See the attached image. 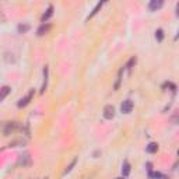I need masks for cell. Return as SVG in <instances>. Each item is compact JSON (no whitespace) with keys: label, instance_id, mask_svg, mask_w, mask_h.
I'll return each instance as SVG.
<instances>
[{"label":"cell","instance_id":"obj_1","mask_svg":"<svg viewBox=\"0 0 179 179\" xmlns=\"http://www.w3.org/2000/svg\"><path fill=\"white\" fill-rule=\"evenodd\" d=\"M34 90H31V91H29L28 94H27V95H25V97H24V98H21L20 99V102H18V108H24V106H27V105L29 104V102H31V99H32V97H34Z\"/></svg>","mask_w":179,"mask_h":179},{"label":"cell","instance_id":"obj_2","mask_svg":"<svg viewBox=\"0 0 179 179\" xmlns=\"http://www.w3.org/2000/svg\"><path fill=\"white\" fill-rule=\"evenodd\" d=\"M113 116H115V108L112 105H106L104 108V118L111 121V119H113Z\"/></svg>","mask_w":179,"mask_h":179},{"label":"cell","instance_id":"obj_3","mask_svg":"<svg viewBox=\"0 0 179 179\" xmlns=\"http://www.w3.org/2000/svg\"><path fill=\"white\" fill-rule=\"evenodd\" d=\"M17 129V123L16 122H9L4 125V129H3V133H4V136H9L10 133H13L14 130Z\"/></svg>","mask_w":179,"mask_h":179},{"label":"cell","instance_id":"obj_4","mask_svg":"<svg viewBox=\"0 0 179 179\" xmlns=\"http://www.w3.org/2000/svg\"><path fill=\"white\" fill-rule=\"evenodd\" d=\"M133 109V102L130 99H126V101H123V104L121 105V111L123 113H130Z\"/></svg>","mask_w":179,"mask_h":179},{"label":"cell","instance_id":"obj_5","mask_svg":"<svg viewBox=\"0 0 179 179\" xmlns=\"http://www.w3.org/2000/svg\"><path fill=\"white\" fill-rule=\"evenodd\" d=\"M162 0H151L150 4H148V9H150L151 11H157L158 9H161L162 7Z\"/></svg>","mask_w":179,"mask_h":179},{"label":"cell","instance_id":"obj_6","mask_svg":"<svg viewBox=\"0 0 179 179\" xmlns=\"http://www.w3.org/2000/svg\"><path fill=\"white\" fill-rule=\"evenodd\" d=\"M49 29H51V24H42L39 28H38V31H36V34L39 35V36H42V35H46L48 32H49Z\"/></svg>","mask_w":179,"mask_h":179},{"label":"cell","instance_id":"obj_7","mask_svg":"<svg viewBox=\"0 0 179 179\" xmlns=\"http://www.w3.org/2000/svg\"><path fill=\"white\" fill-rule=\"evenodd\" d=\"M52 14H53V7H52V6H49V7H48V10H46L45 13H44V16H42V23H44V24L46 23L48 20L52 17Z\"/></svg>","mask_w":179,"mask_h":179},{"label":"cell","instance_id":"obj_8","mask_svg":"<svg viewBox=\"0 0 179 179\" xmlns=\"http://www.w3.org/2000/svg\"><path fill=\"white\" fill-rule=\"evenodd\" d=\"M122 173H123V176H127L130 173V164L127 161H125L123 165H122Z\"/></svg>","mask_w":179,"mask_h":179},{"label":"cell","instance_id":"obj_9","mask_svg":"<svg viewBox=\"0 0 179 179\" xmlns=\"http://www.w3.org/2000/svg\"><path fill=\"white\" fill-rule=\"evenodd\" d=\"M10 91H11V88H10V87H7V86L1 87V94H0V99L3 101V99H4V98L7 97V94L10 93Z\"/></svg>","mask_w":179,"mask_h":179},{"label":"cell","instance_id":"obj_10","mask_svg":"<svg viewBox=\"0 0 179 179\" xmlns=\"http://www.w3.org/2000/svg\"><path fill=\"white\" fill-rule=\"evenodd\" d=\"M157 151H158V144L157 143H150L147 145V153L153 154V153H157Z\"/></svg>","mask_w":179,"mask_h":179},{"label":"cell","instance_id":"obj_11","mask_svg":"<svg viewBox=\"0 0 179 179\" xmlns=\"http://www.w3.org/2000/svg\"><path fill=\"white\" fill-rule=\"evenodd\" d=\"M44 77H45V81H44V86H42L41 93H45V90H46V84H48V66H45V69H44Z\"/></svg>","mask_w":179,"mask_h":179},{"label":"cell","instance_id":"obj_12","mask_svg":"<svg viewBox=\"0 0 179 179\" xmlns=\"http://www.w3.org/2000/svg\"><path fill=\"white\" fill-rule=\"evenodd\" d=\"M28 29H29L28 24H20V25H18V32H20V34H25Z\"/></svg>","mask_w":179,"mask_h":179},{"label":"cell","instance_id":"obj_13","mask_svg":"<svg viewBox=\"0 0 179 179\" xmlns=\"http://www.w3.org/2000/svg\"><path fill=\"white\" fill-rule=\"evenodd\" d=\"M102 4H104V3H102V1H101V3H98V4H97V6H95V9H94V10H93V13H91V14H90V16H88V18L94 17V16H95V14H97V13L99 11V9H101V7H102Z\"/></svg>","mask_w":179,"mask_h":179},{"label":"cell","instance_id":"obj_14","mask_svg":"<svg viewBox=\"0 0 179 179\" xmlns=\"http://www.w3.org/2000/svg\"><path fill=\"white\" fill-rule=\"evenodd\" d=\"M155 38L158 42H161V41L164 39V31H162V29H157L155 31Z\"/></svg>","mask_w":179,"mask_h":179},{"label":"cell","instance_id":"obj_15","mask_svg":"<svg viewBox=\"0 0 179 179\" xmlns=\"http://www.w3.org/2000/svg\"><path fill=\"white\" fill-rule=\"evenodd\" d=\"M76 162H77V160H73V161H71V164H70L69 167L66 168V171H64V173L70 172V171H71V168H73V167H74V165H76Z\"/></svg>","mask_w":179,"mask_h":179},{"label":"cell","instance_id":"obj_16","mask_svg":"<svg viewBox=\"0 0 179 179\" xmlns=\"http://www.w3.org/2000/svg\"><path fill=\"white\" fill-rule=\"evenodd\" d=\"M148 176H150V178H162V175L161 173H158V172H150L148 173Z\"/></svg>","mask_w":179,"mask_h":179},{"label":"cell","instance_id":"obj_17","mask_svg":"<svg viewBox=\"0 0 179 179\" xmlns=\"http://www.w3.org/2000/svg\"><path fill=\"white\" fill-rule=\"evenodd\" d=\"M136 63V58H132L129 60V63H127V69H132V66Z\"/></svg>","mask_w":179,"mask_h":179},{"label":"cell","instance_id":"obj_18","mask_svg":"<svg viewBox=\"0 0 179 179\" xmlns=\"http://www.w3.org/2000/svg\"><path fill=\"white\" fill-rule=\"evenodd\" d=\"M176 16H178V17H179V3H178V4H176Z\"/></svg>","mask_w":179,"mask_h":179},{"label":"cell","instance_id":"obj_19","mask_svg":"<svg viewBox=\"0 0 179 179\" xmlns=\"http://www.w3.org/2000/svg\"><path fill=\"white\" fill-rule=\"evenodd\" d=\"M173 122H176V123L179 125V116H176V118H173Z\"/></svg>","mask_w":179,"mask_h":179},{"label":"cell","instance_id":"obj_20","mask_svg":"<svg viewBox=\"0 0 179 179\" xmlns=\"http://www.w3.org/2000/svg\"><path fill=\"white\" fill-rule=\"evenodd\" d=\"M178 155H179V151H178Z\"/></svg>","mask_w":179,"mask_h":179},{"label":"cell","instance_id":"obj_21","mask_svg":"<svg viewBox=\"0 0 179 179\" xmlns=\"http://www.w3.org/2000/svg\"><path fill=\"white\" fill-rule=\"evenodd\" d=\"M119 179H122V178H119Z\"/></svg>","mask_w":179,"mask_h":179}]
</instances>
